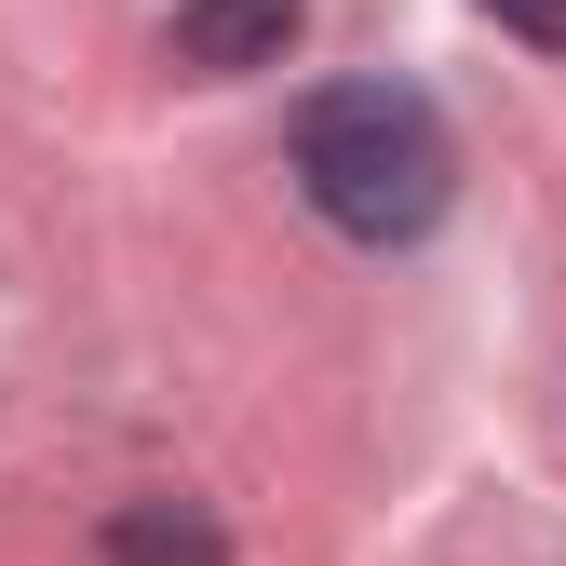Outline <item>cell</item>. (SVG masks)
Here are the masks:
<instances>
[{
	"label": "cell",
	"instance_id": "1",
	"mask_svg": "<svg viewBox=\"0 0 566 566\" xmlns=\"http://www.w3.org/2000/svg\"><path fill=\"white\" fill-rule=\"evenodd\" d=\"M283 163H297L311 217L350 243H418L459 202V135L418 82H324L283 135Z\"/></svg>",
	"mask_w": 566,
	"mask_h": 566
},
{
	"label": "cell",
	"instance_id": "2",
	"mask_svg": "<svg viewBox=\"0 0 566 566\" xmlns=\"http://www.w3.org/2000/svg\"><path fill=\"white\" fill-rule=\"evenodd\" d=\"M311 28V0H176L163 54L189 67V82H256V67H283Z\"/></svg>",
	"mask_w": 566,
	"mask_h": 566
},
{
	"label": "cell",
	"instance_id": "3",
	"mask_svg": "<svg viewBox=\"0 0 566 566\" xmlns=\"http://www.w3.org/2000/svg\"><path fill=\"white\" fill-rule=\"evenodd\" d=\"M95 566H230V526L202 500H122L95 526Z\"/></svg>",
	"mask_w": 566,
	"mask_h": 566
},
{
	"label": "cell",
	"instance_id": "4",
	"mask_svg": "<svg viewBox=\"0 0 566 566\" xmlns=\"http://www.w3.org/2000/svg\"><path fill=\"white\" fill-rule=\"evenodd\" d=\"M485 14H500L513 41H539V54H566V0H485Z\"/></svg>",
	"mask_w": 566,
	"mask_h": 566
}]
</instances>
